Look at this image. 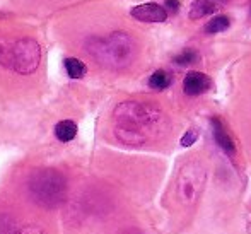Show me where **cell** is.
Segmentation results:
<instances>
[{
  "instance_id": "7c38bea8",
  "label": "cell",
  "mask_w": 251,
  "mask_h": 234,
  "mask_svg": "<svg viewBox=\"0 0 251 234\" xmlns=\"http://www.w3.org/2000/svg\"><path fill=\"white\" fill-rule=\"evenodd\" d=\"M149 86L154 91H162L171 86V76L166 70H155L149 79Z\"/></svg>"
},
{
  "instance_id": "9c48e42d",
  "label": "cell",
  "mask_w": 251,
  "mask_h": 234,
  "mask_svg": "<svg viewBox=\"0 0 251 234\" xmlns=\"http://www.w3.org/2000/svg\"><path fill=\"white\" fill-rule=\"evenodd\" d=\"M217 10L214 0H193L190 5V19L199 21L205 16H210Z\"/></svg>"
},
{
  "instance_id": "d6986e66",
  "label": "cell",
  "mask_w": 251,
  "mask_h": 234,
  "mask_svg": "<svg viewBox=\"0 0 251 234\" xmlns=\"http://www.w3.org/2000/svg\"><path fill=\"white\" fill-rule=\"evenodd\" d=\"M7 14H3V12H0V19H2V17H5Z\"/></svg>"
},
{
  "instance_id": "7a4b0ae2",
  "label": "cell",
  "mask_w": 251,
  "mask_h": 234,
  "mask_svg": "<svg viewBox=\"0 0 251 234\" xmlns=\"http://www.w3.org/2000/svg\"><path fill=\"white\" fill-rule=\"evenodd\" d=\"M89 55L109 69H125L135 60L137 45L132 36L116 31L108 38H93L86 45Z\"/></svg>"
},
{
  "instance_id": "e0dca14e",
  "label": "cell",
  "mask_w": 251,
  "mask_h": 234,
  "mask_svg": "<svg viewBox=\"0 0 251 234\" xmlns=\"http://www.w3.org/2000/svg\"><path fill=\"white\" fill-rule=\"evenodd\" d=\"M166 9H169L171 12H178L179 10V0H166Z\"/></svg>"
},
{
  "instance_id": "ac0fdd59",
  "label": "cell",
  "mask_w": 251,
  "mask_h": 234,
  "mask_svg": "<svg viewBox=\"0 0 251 234\" xmlns=\"http://www.w3.org/2000/svg\"><path fill=\"white\" fill-rule=\"evenodd\" d=\"M123 234H144V233L137 231V229H130V231H126V233H123Z\"/></svg>"
},
{
  "instance_id": "30bf717a",
  "label": "cell",
  "mask_w": 251,
  "mask_h": 234,
  "mask_svg": "<svg viewBox=\"0 0 251 234\" xmlns=\"http://www.w3.org/2000/svg\"><path fill=\"white\" fill-rule=\"evenodd\" d=\"M55 135L60 142H70L75 139L77 135V125L70 120H62L56 123L55 127Z\"/></svg>"
},
{
  "instance_id": "8fae6325",
  "label": "cell",
  "mask_w": 251,
  "mask_h": 234,
  "mask_svg": "<svg viewBox=\"0 0 251 234\" xmlns=\"http://www.w3.org/2000/svg\"><path fill=\"white\" fill-rule=\"evenodd\" d=\"M231 26V19L227 16H215L205 24V33L208 34H215V33H222L227 27Z\"/></svg>"
},
{
  "instance_id": "52a82bcc",
  "label": "cell",
  "mask_w": 251,
  "mask_h": 234,
  "mask_svg": "<svg viewBox=\"0 0 251 234\" xmlns=\"http://www.w3.org/2000/svg\"><path fill=\"white\" fill-rule=\"evenodd\" d=\"M210 87H212L210 77L203 72H197V70L188 72L185 80H183V91L188 96H200V94L207 93Z\"/></svg>"
},
{
  "instance_id": "8992f818",
  "label": "cell",
  "mask_w": 251,
  "mask_h": 234,
  "mask_svg": "<svg viewBox=\"0 0 251 234\" xmlns=\"http://www.w3.org/2000/svg\"><path fill=\"white\" fill-rule=\"evenodd\" d=\"M130 14H132V17H135L137 21H142V23H164L168 19V12H166L164 7L154 2L140 3V5L133 7Z\"/></svg>"
},
{
  "instance_id": "3957f363",
  "label": "cell",
  "mask_w": 251,
  "mask_h": 234,
  "mask_svg": "<svg viewBox=\"0 0 251 234\" xmlns=\"http://www.w3.org/2000/svg\"><path fill=\"white\" fill-rule=\"evenodd\" d=\"M29 197L43 208H56L67 197V180L56 169H38L27 182Z\"/></svg>"
},
{
  "instance_id": "2e32d148",
  "label": "cell",
  "mask_w": 251,
  "mask_h": 234,
  "mask_svg": "<svg viewBox=\"0 0 251 234\" xmlns=\"http://www.w3.org/2000/svg\"><path fill=\"white\" fill-rule=\"evenodd\" d=\"M12 234H45V231L40 228V226L29 224V226H24V228H21L19 231H16Z\"/></svg>"
},
{
  "instance_id": "6da1fadb",
  "label": "cell",
  "mask_w": 251,
  "mask_h": 234,
  "mask_svg": "<svg viewBox=\"0 0 251 234\" xmlns=\"http://www.w3.org/2000/svg\"><path fill=\"white\" fill-rule=\"evenodd\" d=\"M115 135L126 145H144L164 123L161 109L147 103L126 101L116 106Z\"/></svg>"
},
{
  "instance_id": "277c9868",
  "label": "cell",
  "mask_w": 251,
  "mask_h": 234,
  "mask_svg": "<svg viewBox=\"0 0 251 234\" xmlns=\"http://www.w3.org/2000/svg\"><path fill=\"white\" fill-rule=\"evenodd\" d=\"M205 182H207V173L200 162L192 161L183 166L176 182V195L179 204L185 207L195 205L203 191Z\"/></svg>"
},
{
  "instance_id": "4fadbf2b",
  "label": "cell",
  "mask_w": 251,
  "mask_h": 234,
  "mask_svg": "<svg viewBox=\"0 0 251 234\" xmlns=\"http://www.w3.org/2000/svg\"><path fill=\"white\" fill-rule=\"evenodd\" d=\"M65 70L72 79H82L87 72V67L79 58H65Z\"/></svg>"
},
{
  "instance_id": "9a60e30c",
  "label": "cell",
  "mask_w": 251,
  "mask_h": 234,
  "mask_svg": "<svg viewBox=\"0 0 251 234\" xmlns=\"http://www.w3.org/2000/svg\"><path fill=\"white\" fill-rule=\"evenodd\" d=\"M197 139H199V132H197L195 129H192L181 137V142H179V144H181V147H192V145L197 142Z\"/></svg>"
},
{
  "instance_id": "ba28073f",
  "label": "cell",
  "mask_w": 251,
  "mask_h": 234,
  "mask_svg": "<svg viewBox=\"0 0 251 234\" xmlns=\"http://www.w3.org/2000/svg\"><path fill=\"white\" fill-rule=\"evenodd\" d=\"M212 123V133H214V139L217 142V145L229 156H234L236 154V145H234V140L229 137L227 130L224 129L222 122L219 118H212L210 120Z\"/></svg>"
},
{
  "instance_id": "5bb4252c",
  "label": "cell",
  "mask_w": 251,
  "mask_h": 234,
  "mask_svg": "<svg viewBox=\"0 0 251 234\" xmlns=\"http://www.w3.org/2000/svg\"><path fill=\"white\" fill-rule=\"evenodd\" d=\"M197 60H199V55H197L193 50H185V52L179 53V55L176 56L175 62L178 63V65H192V63H195Z\"/></svg>"
},
{
  "instance_id": "5b68a950",
  "label": "cell",
  "mask_w": 251,
  "mask_h": 234,
  "mask_svg": "<svg viewBox=\"0 0 251 234\" xmlns=\"http://www.w3.org/2000/svg\"><path fill=\"white\" fill-rule=\"evenodd\" d=\"M41 48L31 38H23L16 41L9 52V67H12L17 74L29 76L40 67Z\"/></svg>"
}]
</instances>
